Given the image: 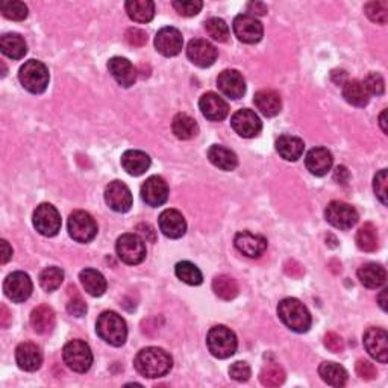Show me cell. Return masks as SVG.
Returning a JSON list of instances; mask_svg holds the SVG:
<instances>
[{
  "instance_id": "obj_17",
  "label": "cell",
  "mask_w": 388,
  "mask_h": 388,
  "mask_svg": "<svg viewBox=\"0 0 388 388\" xmlns=\"http://www.w3.org/2000/svg\"><path fill=\"white\" fill-rule=\"evenodd\" d=\"M364 347L376 361L385 364L388 360V335L380 327H370L364 334Z\"/></svg>"
},
{
  "instance_id": "obj_56",
  "label": "cell",
  "mask_w": 388,
  "mask_h": 388,
  "mask_svg": "<svg viewBox=\"0 0 388 388\" xmlns=\"http://www.w3.org/2000/svg\"><path fill=\"white\" fill-rule=\"evenodd\" d=\"M0 243H2V264H6L12 258V249L6 240H2Z\"/></svg>"
},
{
  "instance_id": "obj_54",
  "label": "cell",
  "mask_w": 388,
  "mask_h": 388,
  "mask_svg": "<svg viewBox=\"0 0 388 388\" xmlns=\"http://www.w3.org/2000/svg\"><path fill=\"white\" fill-rule=\"evenodd\" d=\"M248 10H249V12L255 14V16H266V14H267V6L264 3H261V2H250L248 5ZM255 16H253V17H255Z\"/></svg>"
},
{
  "instance_id": "obj_36",
  "label": "cell",
  "mask_w": 388,
  "mask_h": 388,
  "mask_svg": "<svg viewBox=\"0 0 388 388\" xmlns=\"http://www.w3.org/2000/svg\"><path fill=\"white\" fill-rule=\"evenodd\" d=\"M0 49L3 55L11 59H21L28 52L26 41L19 34H5L0 39Z\"/></svg>"
},
{
  "instance_id": "obj_9",
  "label": "cell",
  "mask_w": 388,
  "mask_h": 388,
  "mask_svg": "<svg viewBox=\"0 0 388 388\" xmlns=\"http://www.w3.org/2000/svg\"><path fill=\"white\" fill-rule=\"evenodd\" d=\"M325 217L327 223H331L334 228L347 230L354 228L358 223V213L352 205L340 202V200H334L325 210Z\"/></svg>"
},
{
  "instance_id": "obj_15",
  "label": "cell",
  "mask_w": 388,
  "mask_h": 388,
  "mask_svg": "<svg viewBox=\"0 0 388 388\" xmlns=\"http://www.w3.org/2000/svg\"><path fill=\"white\" fill-rule=\"evenodd\" d=\"M217 49L206 40H191L188 43V47H186V56H188L194 65L200 67V69L211 67L215 63V59H217Z\"/></svg>"
},
{
  "instance_id": "obj_38",
  "label": "cell",
  "mask_w": 388,
  "mask_h": 388,
  "mask_svg": "<svg viewBox=\"0 0 388 388\" xmlns=\"http://www.w3.org/2000/svg\"><path fill=\"white\" fill-rule=\"evenodd\" d=\"M213 290L223 301H233L238 296V283L234 278L228 274L215 276L213 281Z\"/></svg>"
},
{
  "instance_id": "obj_1",
  "label": "cell",
  "mask_w": 388,
  "mask_h": 388,
  "mask_svg": "<svg viewBox=\"0 0 388 388\" xmlns=\"http://www.w3.org/2000/svg\"><path fill=\"white\" fill-rule=\"evenodd\" d=\"M133 364L141 376L155 379L167 375L173 367V360L161 347H146L137 354Z\"/></svg>"
},
{
  "instance_id": "obj_27",
  "label": "cell",
  "mask_w": 388,
  "mask_h": 388,
  "mask_svg": "<svg viewBox=\"0 0 388 388\" xmlns=\"http://www.w3.org/2000/svg\"><path fill=\"white\" fill-rule=\"evenodd\" d=\"M122 167L131 176H141L151 167V156L141 151H126L122 155Z\"/></svg>"
},
{
  "instance_id": "obj_6",
  "label": "cell",
  "mask_w": 388,
  "mask_h": 388,
  "mask_svg": "<svg viewBox=\"0 0 388 388\" xmlns=\"http://www.w3.org/2000/svg\"><path fill=\"white\" fill-rule=\"evenodd\" d=\"M63 360L70 370L85 373L93 364V352L85 341L72 340L63 349Z\"/></svg>"
},
{
  "instance_id": "obj_12",
  "label": "cell",
  "mask_w": 388,
  "mask_h": 388,
  "mask_svg": "<svg viewBox=\"0 0 388 388\" xmlns=\"http://www.w3.org/2000/svg\"><path fill=\"white\" fill-rule=\"evenodd\" d=\"M234 34L238 40L246 44H255L263 39L264 28L257 17L250 14H240L234 20Z\"/></svg>"
},
{
  "instance_id": "obj_37",
  "label": "cell",
  "mask_w": 388,
  "mask_h": 388,
  "mask_svg": "<svg viewBox=\"0 0 388 388\" xmlns=\"http://www.w3.org/2000/svg\"><path fill=\"white\" fill-rule=\"evenodd\" d=\"M171 129H173V133L179 140H191L199 133V126L196 120H194V118L190 117L188 114H184V113H179L173 118Z\"/></svg>"
},
{
  "instance_id": "obj_44",
  "label": "cell",
  "mask_w": 388,
  "mask_h": 388,
  "mask_svg": "<svg viewBox=\"0 0 388 388\" xmlns=\"http://www.w3.org/2000/svg\"><path fill=\"white\" fill-rule=\"evenodd\" d=\"M205 29H206L208 35H210L213 40L219 41V43H225L229 39V28L226 25V21L219 17L208 19L205 21Z\"/></svg>"
},
{
  "instance_id": "obj_43",
  "label": "cell",
  "mask_w": 388,
  "mask_h": 388,
  "mask_svg": "<svg viewBox=\"0 0 388 388\" xmlns=\"http://www.w3.org/2000/svg\"><path fill=\"white\" fill-rule=\"evenodd\" d=\"M365 16H367L373 23L385 25L388 20V2L387 0H376V2H369L364 6Z\"/></svg>"
},
{
  "instance_id": "obj_23",
  "label": "cell",
  "mask_w": 388,
  "mask_h": 388,
  "mask_svg": "<svg viewBox=\"0 0 388 388\" xmlns=\"http://www.w3.org/2000/svg\"><path fill=\"white\" fill-rule=\"evenodd\" d=\"M17 365L25 371H35L41 367L43 354L34 343H21L16 349Z\"/></svg>"
},
{
  "instance_id": "obj_49",
  "label": "cell",
  "mask_w": 388,
  "mask_h": 388,
  "mask_svg": "<svg viewBox=\"0 0 388 388\" xmlns=\"http://www.w3.org/2000/svg\"><path fill=\"white\" fill-rule=\"evenodd\" d=\"M387 185H388V175L387 170H380L373 179V190H375L376 197L380 200V204L387 205Z\"/></svg>"
},
{
  "instance_id": "obj_2",
  "label": "cell",
  "mask_w": 388,
  "mask_h": 388,
  "mask_svg": "<svg viewBox=\"0 0 388 388\" xmlns=\"http://www.w3.org/2000/svg\"><path fill=\"white\" fill-rule=\"evenodd\" d=\"M278 316L282 323L294 332H307L311 327V314L308 308L294 297H287L279 302Z\"/></svg>"
},
{
  "instance_id": "obj_31",
  "label": "cell",
  "mask_w": 388,
  "mask_h": 388,
  "mask_svg": "<svg viewBox=\"0 0 388 388\" xmlns=\"http://www.w3.org/2000/svg\"><path fill=\"white\" fill-rule=\"evenodd\" d=\"M276 151L285 161H297L303 155L305 143L293 136H282L276 140Z\"/></svg>"
},
{
  "instance_id": "obj_21",
  "label": "cell",
  "mask_w": 388,
  "mask_h": 388,
  "mask_svg": "<svg viewBox=\"0 0 388 388\" xmlns=\"http://www.w3.org/2000/svg\"><path fill=\"white\" fill-rule=\"evenodd\" d=\"M217 87L229 99H240L246 93V80L237 70H225L219 74Z\"/></svg>"
},
{
  "instance_id": "obj_26",
  "label": "cell",
  "mask_w": 388,
  "mask_h": 388,
  "mask_svg": "<svg viewBox=\"0 0 388 388\" xmlns=\"http://www.w3.org/2000/svg\"><path fill=\"white\" fill-rule=\"evenodd\" d=\"M253 103L259 109V113L266 117L278 116L282 109L281 96L274 89H259L253 97Z\"/></svg>"
},
{
  "instance_id": "obj_25",
  "label": "cell",
  "mask_w": 388,
  "mask_h": 388,
  "mask_svg": "<svg viewBox=\"0 0 388 388\" xmlns=\"http://www.w3.org/2000/svg\"><path fill=\"white\" fill-rule=\"evenodd\" d=\"M332 153L325 147H314L307 153L305 166L310 170V173L316 176H325L332 169Z\"/></svg>"
},
{
  "instance_id": "obj_50",
  "label": "cell",
  "mask_w": 388,
  "mask_h": 388,
  "mask_svg": "<svg viewBox=\"0 0 388 388\" xmlns=\"http://www.w3.org/2000/svg\"><path fill=\"white\" fill-rule=\"evenodd\" d=\"M229 376L238 382H246L250 378V367L248 363L237 361L229 367Z\"/></svg>"
},
{
  "instance_id": "obj_52",
  "label": "cell",
  "mask_w": 388,
  "mask_h": 388,
  "mask_svg": "<svg viewBox=\"0 0 388 388\" xmlns=\"http://www.w3.org/2000/svg\"><path fill=\"white\" fill-rule=\"evenodd\" d=\"M125 39H126V41L131 44V46L141 47L147 43V34L144 31H141V29H138V28H131V29H128V31H126Z\"/></svg>"
},
{
  "instance_id": "obj_4",
  "label": "cell",
  "mask_w": 388,
  "mask_h": 388,
  "mask_svg": "<svg viewBox=\"0 0 388 388\" xmlns=\"http://www.w3.org/2000/svg\"><path fill=\"white\" fill-rule=\"evenodd\" d=\"M206 345L213 356L219 358V360H226V358L233 356L237 352L238 341L235 334L229 327L219 325L211 327L210 332H208Z\"/></svg>"
},
{
  "instance_id": "obj_10",
  "label": "cell",
  "mask_w": 388,
  "mask_h": 388,
  "mask_svg": "<svg viewBox=\"0 0 388 388\" xmlns=\"http://www.w3.org/2000/svg\"><path fill=\"white\" fill-rule=\"evenodd\" d=\"M34 226L44 237H55L61 230V215L50 204H41L34 211Z\"/></svg>"
},
{
  "instance_id": "obj_46",
  "label": "cell",
  "mask_w": 388,
  "mask_h": 388,
  "mask_svg": "<svg viewBox=\"0 0 388 388\" xmlns=\"http://www.w3.org/2000/svg\"><path fill=\"white\" fill-rule=\"evenodd\" d=\"M171 5H173V8L176 10L179 16L184 17L197 16L204 6V3L200 2V0H176V2H173Z\"/></svg>"
},
{
  "instance_id": "obj_53",
  "label": "cell",
  "mask_w": 388,
  "mask_h": 388,
  "mask_svg": "<svg viewBox=\"0 0 388 388\" xmlns=\"http://www.w3.org/2000/svg\"><path fill=\"white\" fill-rule=\"evenodd\" d=\"M325 346L334 354H340L345 350V340H343L338 334L327 332L325 335Z\"/></svg>"
},
{
  "instance_id": "obj_24",
  "label": "cell",
  "mask_w": 388,
  "mask_h": 388,
  "mask_svg": "<svg viewBox=\"0 0 388 388\" xmlns=\"http://www.w3.org/2000/svg\"><path fill=\"white\" fill-rule=\"evenodd\" d=\"M160 229L161 233L169 238H181L186 230V222L184 215L177 210H166L160 215Z\"/></svg>"
},
{
  "instance_id": "obj_7",
  "label": "cell",
  "mask_w": 388,
  "mask_h": 388,
  "mask_svg": "<svg viewBox=\"0 0 388 388\" xmlns=\"http://www.w3.org/2000/svg\"><path fill=\"white\" fill-rule=\"evenodd\" d=\"M117 255L125 264L137 266L143 263L146 258V244L144 240L137 234H125L117 240L116 244Z\"/></svg>"
},
{
  "instance_id": "obj_47",
  "label": "cell",
  "mask_w": 388,
  "mask_h": 388,
  "mask_svg": "<svg viewBox=\"0 0 388 388\" xmlns=\"http://www.w3.org/2000/svg\"><path fill=\"white\" fill-rule=\"evenodd\" d=\"M363 84L365 89L369 91V94H373V96H382L385 91V82L379 73L367 74V78L364 79Z\"/></svg>"
},
{
  "instance_id": "obj_40",
  "label": "cell",
  "mask_w": 388,
  "mask_h": 388,
  "mask_svg": "<svg viewBox=\"0 0 388 388\" xmlns=\"http://www.w3.org/2000/svg\"><path fill=\"white\" fill-rule=\"evenodd\" d=\"M175 273L182 282L188 283V285H200L204 282L202 272L194 266L190 261H181L175 267Z\"/></svg>"
},
{
  "instance_id": "obj_30",
  "label": "cell",
  "mask_w": 388,
  "mask_h": 388,
  "mask_svg": "<svg viewBox=\"0 0 388 388\" xmlns=\"http://www.w3.org/2000/svg\"><path fill=\"white\" fill-rule=\"evenodd\" d=\"M31 325L36 334L46 335L55 327V312L49 305H40L31 314Z\"/></svg>"
},
{
  "instance_id": "obj_11",
  "label": "cell",
  "mask_w": 388,
  "mask_h": 388,
  "mask_svg": "<svg viewBox=\"0 0 388 388\" xmlns=\"http://www.w3.org/2000/svg\"><path fill=\"white\" fill-rule=\"evenodd\" d=\"M32 281L25 272H14L3 282V291L8 299L16 303L28 301L32 294Z\"/></svg>"
},
{
  "instance_id": "obj_45",
  "label": "cell",
  "mask_w": 388,
  "mask_h": 388,
  "mask_svg": "<svg viewBox=\"0 0 388 388\" xmlns=\"http://www.w3.org/2000/svg\"><path fill=\"white\" fill-rule=\"evenodd\" d=\"M0 11H2L6 19L14 21H21L28 17V6L23 2H17V0L2 2V5H0Z\"/></svg>"
},
{
  "instance_id": "obj_59",
  "label": "cell",
  "mask_w": 388,
  "mask_h": 388,
  "mask_svg": "<svg viewBox=\"0 0 388 388\" xmlns=\"http://www.w3.org/2000/svg\"><path fill=\"white\" fill-rule=\"evenodd\" d=\"M385 117H387V109L382 111V114H380L379 117V125H380V128H382V132L387 133L388 129H387V120H385Z\"/></svg>"
},
{
  "instance_id": "obj_5",
  "label": "cell",
  "mask_w": 388,
  "mask_h": 388,
  "mask_svg": "<svg viewBox=\"0 0 388 388\" xmlns=\"http://www.w3.org/2000/svg\"><path fill=\"white\" fill-rule=\"evenodd\" d=\"M19 79L29 93L41 94L49 85V70L41 61L29 59L20 67Z\"/></svg>"
},
{
  "instance_id": "obj_32",
  "label": "cell",
  "mask_w": 388,
  "mask_h": 388,
  "mask_svg": "<svg viewBox=\"0 0 388 388\" xmlns=\"http://www.w3.org/2000/svg\"><path fill=\"white\" fill-rule=\"evenodd\" d=\"M208 158H210L213 166L225 171H233L238 166L237 155L230 151V149L220 144H214L210 147V151H208Z\"/></svg>"
},
{
  "instance_id": "obj_33",
  "label": "cell",
  "mask_w": 388,
  "mask_h": 388,
  "mask_svg": "<svg viewBox=\"0 0 388 388\" xmlns=\"http://www.w3.org/2000/svg\"><path fill=\"white\" fill-rule=\"evenodd\" d=\"M369 96L370 94L361 80L352 79L346 80L345 84H343V97H345L346 102L350 103V105L358 108L365 107L369 103Z\"/></svg>"
},
{
  "instance_id": "obj_14",
  "label": "cell",
  "mask_w": 388,
  "mask_h": 388,
  "mask_svg": "<svg viewBox=\"0 0 388 388\" xmlns=\"http://www.w3.org/2000/svg\"><path fill=\"white\" fill-rule=\"evenodd\" d=\"M105 202L116 213H128L132 206V193L122 181H113L105 188Z\"/></svg>"
},
{
  "instance_id": "obj_13",
  "label": "cell",
  "mask_w": 388,
  "mask_h": 388,
  "mask_svg": "<svg viewBox=\"0 0 388 388\" xmlns=\"http://www.w3.org/2000/svg\"><path fill=\"white\" fill-rule=\"evenodd\" d=\"M230 126L233 129L243 138H253L263 129L259 117L253 113L252 109H238L230 118Z\"/></svg>"
},
{
  "instance_id": "obj_22",
  "label": "cell",
  "mask_w": 388,
  "mask_h": 388,
  "mask_svg": "<svg viewBox=\"0 0 388 388\" xmlns=\"http://www.w3.org/2000/svg\"><path fill=\"white\" fill-rule=\"evenodd\" d=\"M234 243L237 250L249 258H258L263 255L267 249L266 238L263 235L252 234L249 230H243V233L237 234Z\"/></svg>"
},
{
  "instance_id": "obj_28",
  "label": "cell",
  "mask_w": 388,
  "mask_h": 388,
  "mask_svg": "<svg viewBox=\"0 0 388 388\" xmlns=\"http://www.w3.org/2000/svg\"><path fill=\"white\" fill-rule=\"evenodd\" d=\"M358 279L367 288H379L387 281L385 268L376 263H367L360 267L358 270Z\"/></svg>"
},
{
  "instance_id": "obj_51",
  "label": "cell",
  "mask_w": 388,
  "mask_h": 388,
  "mask_svg": "<svg viewBox=\"0 0 388 388\" xmlns=\"http://www.w3.org/2000/svg\"><path fill=\"white\" fill-rule=\"evenodd\" d=\"M355 370H356V375L365 380H371L378 376V370L375 365L365 360H358L355 365Z\"/></svg>"
},
{
  "instance_id": "obj_18",
  "label": "cell",
  "mask_w": 388,
  "mask_h": 388,
  "mask_svg": "<svg viewBox=\"0 0 388 388\" xmlns=\"http://www.w3.org/2000/svg\"><path fill=\"white\" fill-rule=\"evenodd\" d=\"M141 199L149 206H161L169 199V185L161 176H151L141 185Z\"/></svg>"
},
{
  "instance_id": "obj_29",
  "label": "cell",
  "mask_w": 388,
  "mask_h": 388,
  "mask_svg": "<svg viewBox=\"0 0 388 388\" xmlns=\"http://www.w3.org/2000/svg\"><path fill=\"white\" fill-rule=\"evenodd\" d=\"M79 279H80L82 287L85 288V291L89 296L100 297L105 294L107 279L100 272L94 270V268H85V270L80 272Z\"/></svg>"
},
{
  "instance_id": "obj_42",
  "label": "cell",
  "mask_w": 388,
  "mask_h": 388,
  "mask_svg": "<svg viewBox=\"0 0 388 388\" xmlns=\"http://www.w3.org/2000/svg\"><path fill=\"white\" fill-rule=\"evenodd\" d=\"M64 281V272L59 267H47L40 273V285L44 291L52 293L61 287Z\"/></svg>"
},
{
  "instance_id": "obj_8",
  "label": "cell",
  "mask_w": 388,
  "mask_h": 388,
  "mask_svg": "<svg viewBox=\"0 0 388 388\" xmlns=\"http://www.w3.org/2000/svg\"><path fill=\"white\" fill-rule=\"evenodd\" d=\"M69 234L74 241L89 243L97 235V223L91 217V214L74 211L69 217Z\"/></svg>"
},
{
  "instance_id": "obj_35",
  "label": "cell",
  "mask_w": 388,
  "mask_h": 388,
  "mask_svg": "<svg viewBox=\"0 0 388 388\" xmlns=\"http://www.w3.org/2000/svg\"><path fill=\"white\" fill-rule=\"evenodd\" d=\"M319 375L327 385L345 387L347 382V371L337 363H323L319 367Z\"/></svg>"
},
{
  "instance_id": "obj_55",
  "label": "cell",
  "mask_w": 388,
  "mask_h": 388,
  "mask_svg": "<svg viewBox=\"0 0 388 388\" xmlns=\"http://www.w3.org/2000/svg\"><path fill=\"white\" fill-rule=\"evenodd\" d=\"M335 181L340 182V184H346L347 182V179H349V171L345 166H338L337 169H335Z\"/></svg>"
},
{
  "instance_id": "obj_58",
  "label": "cell",
  "mask_w": 388,
  "mask_h": 388,
  "mask_svg": "<svg viewBox=\"0 0 388 388\" xmlns=\"http://www.w3.org/2000/svg\"><path fill=\"white\" fill-rule=\"evenodd\" d=\"M387 291L388 290H382L380 291V294L378 296V302L380 305V308H382L384 311H387Z\"/></svg>"
},
{
  "instance_id": "obj_3",
  "label": "cell",
  "mask_w": 388,
  "mask_h": 388,
  "mask_svg": "<svg viewBox=\"0 0 388 388\" xmlns=\"http://www.w3.org/2000/svg\"><path fill=\"white\" fill-rule=\"evenodd\" d=\"M96 332L108 345L120 347L128 337V326H126L125 319L117 312L105 311L97 319Z\"/></svg>"
},
{
  "instance_id": "obj_16",
  "label": "cell",
  "mask_w": 388,
  "mask_h": 388,
  "mask_svg": "<svg viewBox=\"0 0 388 388\" xmlns=\"http://www.w3.org/2000/svg\"><path fill=\"white\" fill-rule=\"evenodd\" d=\"M184 46L182 34L176 28H162L155 36V47L164 56H176Z\"/></svg>"
},
{
  "instance_id": "obj_41",
  "label": "cell",
  "mask_w": 388,
  "mask_h": 388,
  "mask_svg": "<svg viewBox=\"0 0 388 388\" xmlns=\"http://www.w3.org/2000/svg\"><path fill=\"white\" fill-rule=\"evenodd\" d=\"M259 380L264 387H279L285 380V371L279 364H267L259 373Z\"/></svg>"
},
{
  "instance_id": "obj_39",
  "label": "cell",
  "mask_w": 388,
  "mask_h": 388,
  "mask_svg": "<svg viewBox=\"0 0 388 388\" xmlns=\"http://www.w3.org/2000/svg\"><path fill=\"white\" fill-rule=\"evenodd\" d=\"M378 230L371 223H364L356 233V246L363 252H375L378 249Z\"/></svg>"
},
{
  "instance_id": "obj_20",
  "label": "cell",
  "mask_w": 388,
  "mask_h": 388,
  "mask_svg": "<svg viewBox=\"0 0 388 388\" xmlns=\"http://www.w3.org/2000/svg\"><path fill=\"white\" fill-rule=\"evenodd\" d=\"M108 70L111 73L118 85L123 88H129L137 80V70L129 59L122 58V56H114L109 59L108 63Z\"/></svg>"
},
{
  "instance_id": "obj_48",
  "label": "cell",
  "mask_w": 388,
  "mask_h": 388,
  "mask_svg": "<svg viewBox=\"0 0 388 388\" xmlns=\"http://www.w3.org/2000/svg\"><path fill=\"white\" fill-rule=\"evenodd\" d=\"M72 290H73V294L70 296L69 303H67V311H69V314H72L74 317L85 316L87 303L84 302V299H82L76 288L72 287Z\"/></svg>"
},
{
  "instance_id": "obj_34",
  "label": "cell",
  "mask_w": 388,
  "mask_h": 388,
  "mask_svg": "<svg viewBox=\"0 0 388 388\" xmlns=\"http://www.w3.org/2000/svg\"><path fill=\"white\" fill-rule=\"evenodd\" d=\"M131 20L137 23H147L155 17V3L151 0H131L125 5Z\"/></svg>"
},
{
  "instance_id": "obj_57",
  "label": "cell",
  "mask_w": 388,
  "mask_h": 388,
  "mask_svg": "<svg viewBox=\"0 0 388 388\" xmlns=\"http://www.w3.org/2000/svg\"><path fill=\"white\" fill-rule=\"evenodd\" d=\"M0 311H2V314H0V325H2V327H8L10 323H11L10 311H8V308L5 307V305H2V308H0Z\"/></svg>"
},
{
  "instance_id": "obj_19",
  "label": "cell",
  "mask_w": 388,
  "mask_h": 388,
  "mask_svg": "<svg viewBox=\"0 0 388 388\" xmlns=\"http://www.w3.org/2000/svg\"><path fill=\"white\" fill-rule=\"evenodd\" d=\"M199 108L202 111L205 118L211 122H220L225 120L229 113L228 103L222 99L219 94L213 91L205 93L199 100Z\"/></svg>"
}]
</instances>
